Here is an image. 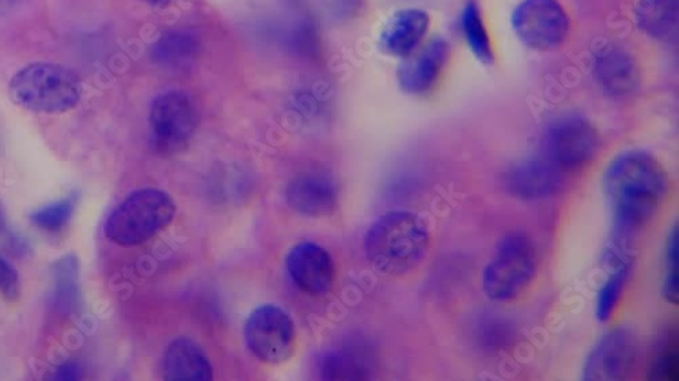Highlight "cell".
Masks as SVG:
<instances>
[{
	"instance_id": "cell-1",
	"label": "cell",
	"mask_w": 679,
	"mask_h": 381,
	"mask_svg": "<svg viewBox=\"0 0 679 381\" xmlns=\"http://www.w3.org/2000/svg\"><path fill=\"white\" fill-rule=\"evenodd\" d=\"M669 187L664 167L648 153L621 154L607 167L603 190L612 210L613 231L603 262L609 269H629L632 244L664 204Z\"/></svg>"
},
{
	"instance_id": "cell-2",
	"label": "cell",
	"mask_w": 679,
	"mask_h": 381,
	"mask_svg": "<svg viewBox=\"0 0 679 381\" xmlns=\"http://www.w3.org/2000/svg\"><path fill=\"white\" fill-rule=\"evenodd\" d=\"M364 248L380 273L403 276L425 261L429 235L425 222L415 213L391 212L371 225Z\"/></svg>"
},
{
	"instance_id": "cell-3",
	"label": "cell",
	"mask_w": 679,
	"mask_h": 381,
	"mask_svg": "<svg viewBox=\"0 0 679 381\" xmlns=\"http://www.w3.org/2000/svg\"><path fill=\"white\" fill-rule=\"evenodd\" d=\"M10 98L17 105L39 113H63L77 105L80 83L68 68L34 63L11 79Z\"/></svg>"
},
{
	"instance_id": "cell-4",
	"label": "cell",
	"mask_w": 679,
	"mask_h": 381,
	"mask_svg": "<svg viewBox=\"0 0 679 381\" xmlns=\"http://www.w3.org/2000/svg\"><path fill=\"white\" fill-rule=\"evenodd\" d=\"M176 216V204L164 192L142 189L128 198L110 213L106 223L109 240L121 246H133L153 238Z\"/></svg>"
},
{
	"instance_id": "cell-5",
	"label": "cell",
	"mask_w": 679,
	"mask_h": 381,
	"mask_svg": "<svg viewBox=\"0 0 679 381\" xmlns=\"http://www.w3.org/2000/svg\"><path fill=\"white\" fill-rule=\"evenodd\" d=\"M537 271V251L532 240L521 233L504 236L495 257L486 265L483 288L495 302L518 298L530 285Z\"/></svg>"
},
{
	"instance_id": "cell-6",
	"label": "cell",
	"mask_w": 679,
	"mask_h": 381,
	"mask_svg": "<svg viewBox=\"0 0 679 381\" xmlns=\"http://www.w3.org/2000/svg\"><path fill=\"white\" fill-rule=\"evenodd\" d=\"M544 159L561 172L584 169L600 152V136L593 124L578 114L550 123L543 138Z\"/></svg>"
},
{
	"instance_id": "cell-7",
	"label": "cell",
	"mask_w": 679,
	"mask_h": 381,
	"mask_svg": "<svg viewBox=\"0 0 679 381\" xmlns=\"http://www.w3.org/2000/svg\"><path fill=\"white\" fill-rule=\"evenodd\" d=\"M199 114L184 92L167 91L155 98L150 111L151 142L156 152H182L195 135Z\"/></svg>"
},
{
	"instance_id": "cell-8",
	"label": "cell",
	"mask_w": 679,
	"mask_h": 381,
	"mask_svg": "<svg viewBox=\"0 0 679 381\" xmlns=\"http://www.w3.org/2000/svg\"><path fill=\"white\" fill-rule=\"evenodd\" d=\"M245 339L249 350L260 361L283 363L294 355L295 326L286 311L269 304L248 317Z\"/></svg>"
},
{
	"instance_id": "cell-9",
	"label": "cell",
	"mask_w": 679,
	"mask_h": 381,
	"mask_svg": "<svg viewBox=\"0 0 679 381\" xmlns=\"http://www.w3.org/2000/svg\"><path fill=\"white\" fill-rule=\"evenodd\" d=\"M521 42L533 49H555L566 42L570 19L557 0H524L513 14Z\"/></svg>"
},
{
	"instance_id": "cell-10",
	"label": "cell",
	"mask_w": 679,
	"mask_h": 381,
	"mask_svg": "<svg viewBox=\"0 0 679 381\" xmlns=\"http://www.w3.org/2000/svg\"><path fill=\"white\" fill-rule=\"evenodd\" d=\"M637 360L636 339L626 328H616L595 346L584 367L585 380H623Z\"/></svg>"
},
{
	"instance_id": "cell-11",
	"label": "cell",
	"mask_w": 679,
	"mask_h": 381,
	"mask_svg": "<svg viewBox=\"0 0 679 381\" xmlns=\"http://www.w3.org/2000/svg\"><path fill=\"white\" fill-rule=\"evenodd\" d=\"M289 277L302 292L321 296L332 290L336 269L332 257L321 246L304 242L288 253Z\"/></svg>"
},
{
	"instance_id": "cell-12",
	"label": "cell",
	"mask_w": 679,
	"mask_h": 381,
	"mask_svg": "<svg viewBox=\"0 0 679 381\" xmlns=\"http://www.w3.org/2000/svg\"><path fill=\"white\" fill-rule=\"evenodd\" d=\"M561 184L562 172L544 158L522 160L503 176L504 189L513 198L526 201L550 198L559 192Z\"/></svg>"
},
{
	"instance_id": "cell-13",
	"label": "cell",
	"mask_w": 679,
	"mask_h": 381,
	"mask_svg": "<svg viewBox=\"0 0 679 381\" xmlns=\"http://www.w3.org/2000/svg\"><path fill=\"white\" fill-rule=\"evenodd\" d=\"M450 46L443 38H434L416 55L406 57L398 69V83L409 94H425L438 83L449 60Z\"/></svg>"
},
{
	"instance_id": "cell-14",
	"label": "cell",
	"mask_w": 679,
	"mask_h": 381,
	"mask_svg": "<svg viewBox=\"0 0 679 381\" xmlns=\"http://www.w3.org/2000/svg\"><path fill=\"white\" fill-rule=\"evenodd\" d=\"M286 200L300 215L324 217L332 215L338 208V188L324 176H299L287 184Z\"/></svg>"
},
{
	"instance_id": "cell-15",
	"label": "cell",
	"mask_w": 679,
	"mask_h": 381,
	"mask_svg": "<svg viewBox=\"0 0 679 381\" xmlns=\"http://www.w3.org/2000/svg\"><path fill=\"white\" fill-rule=\"evenodd\" d=\"M595 77L607 96L625 98L638 88V69L634 57L617 46H606L595 55Z\"/></svg>"
},
{
	"instance_id": "cell-16",
	"label": "cell",
	"mask_w": 679,
	"mask_h": 381,
	"mask_svg": "<svg viewBox=\"0 0 679 381\" xmlns=\"http://www.w3.org/2000/svg\"><path fill=\"white\" fill-rule=\"evenodd\" d=\"M429 27L426 11L406 9L394 14L382 29L381 48L388 55L408 57L419 48Z\"/></svg>"
},
{
	"instance_id": "cell-17",
	"label": "cell",
	"mask_w": 679,
	"mask_h": 381,
	"mask_svg": "<svg viewBox=\"0 0 679 381\" xmlns=\"http://www.w3.org/2000/svg\"><path fill=\"white\" fill-rule=\"evenodd\" d=\"M162 374L166 380H211L210 360L194 340L178 338L167 346L162 360Z\"/></svg>"
},
{
	"instance_id": "cell-18",
	"label": "cell",
	"mask_w": 679,
	"mask_h": 381,
	"mask_svg": "<svg viewBox=\"0 0 679 381\" xmlns=\"http://www.w3.org/2000/svg\"><path fill=\"white\" fill-rule=\"evenodd\" d=\"M637 25L658 40H670L678 29V0H637Z\"/></svg>"
},
{
	"instance_id": "cell-19",
	"label": "cell",
	"mask_w": 679,
	"mask_h": 381,
	"mask_svg": "<svg viewBox=\"0 0 679 381\" xmlns=\"http://www.w3.org/2000/svg\"><path fill=\"white\" fill-rule=\"evenodd\" d=\"M52 276H54L52 307L62 315H73L79 303L78 259L74 256L57 259Z\"/></svg>"
},
{
	"instance_id": "cell-20",
	"label": "cell",
	"mask_w": 679,
	"mask_h": 381,
	"mask_svg": "<svg viewBox=\"0 0 679 381\" xmlns=\"http://www.w3.org/2000/svg\"><path fill=\"white\" fill-rule=\"evenodd\" d=\"M197 40L187 32H167L162 34L153 46V57L156 63L165 67L187 65L197 54Z\"/></svg>"
},
{
	"instance_id": "cell-21",
	"label": "cell",
	"mask_w": 679,
	"mask_h": 381,
	"mask_svg": "<svg viewBox=\"0 0 679 381\" xmlns=\"http://www.w3.org/2000/svg\"><path fill=\"white\" fill-rule=\"evenodd\" d=\"M461 27L473 55L484 65L491 66L495 60V55H493L490 34L486 31L480 5L474 0H469L462 10Z\"/></svg>"
},
{
	"instance_id": "cell-22",
	"label": "cell",
	"mask_w": 679,
	"mask_h": 381,
	"mask_svg": "<svg viewBox=\"0 0 679 381\" xmlns=\"http://www.w3.org/2000/svg\"><path fill=\"white\" fill-rule=\"evenodd\" d=\"M75 206H77V198L72 194L66 199L40 208L39 211L32 213L31 221L40 229L57 233L72 221Z\"/></svg>"
},
{
	"instance_id": "cell-23",
	"label": "cell",
	"mask_w": 679,
	"mask_h": 381,
	"mask_svg": "<svg viewBox=\"0 0 679 381\" xmlns=\"http://www.w3.org/2000/svg\"><path fill=\"white\" fill-rule=\"evenodd\" d=\"M629 269L613 271L611 279L601 288L596 299V317L602 323L611 320L614 310L617 309L621 296H623L626 280H628Z\"/></svg>"
},
{
	"instance_id": "cell-24",
	"label": "cell",
	"mask_w": 679,
	"mask_h": 381,
	"mask_svg": "<svg viewBox=\"0 0 679 381\" xmlns=\"http://www.w3.org/2000/svg\"><path fill=\"white\" fill-rule=\"evenodd\" d=\"M664 296L670 304H678L679 299V229L676 224L666 242V276Z\"/></svg>"
},
{
	"instance_id": "cell-25",
	"label": "cell",
	"mask_w": 679,
	"mask_h": 381,
	"mask_svg": "<svg viewBox=\"0 0 679 381\" xmlns=\"http://www.w3.org/2000/svg\"><path fill=\"white\" fill-rule=\"evenodd\" d=\"M321 372L322 378L328 380L365 378L362 363L347 355H330L325 357Z\"/></svg>"
},
{
	"instance_id": "cell-26",
	"label": "cell",
	"mask_w": 679,
	"mask_h": 381,
	"mask_svg": "<svg viewBox=\"0 0 679 381\" xmlns=\"http://www.w3.org/2000/svg\"><path fill=\"white\" fill-rule=\"evenodd\" d=\"M0 294L9 300H15L20 294L19 273L4 259H0Z\"/></svg>"
},
{
	"instance_id": "cell-27",
	"label": "cell",
	"mask_w": 679,
	"mask_h": 381,
	"mask_svg": "<svg viewBox=\"0 0 679 381\" xmlns=\"http://www.w3.org/2000/svg\"><path fill=\"white\" fill-rule=\"evenodd\" d=\"M677 354L675 350L664 351L655 366V371L658 372L659 379H672L675 378V371H677Z\"/></svg>"
},
{
	"instance_id": "cell-28",
	"label": "cell",
	"mask_w": 679,
	"mask_h": 381,
	"mask_svg": "<svg viewBox=\"0 0 679 381\" xmlns=\"http://www.w3.org/2000/svg\"><path fill=\"white\" fill-rule=\"evenodd\" d=\"M80 377H83V367L79 366V362L75 361L63 363L54 374L56 380H78Z\"/></svg>"
},
{
	"instance_id": "cell-29",
	"label": "cell",
	"mask_w": 679,
	"mask_h": 381,
	"mask_svg": "<svg viewBox=\"0 0 679 381\" xmlns=\"http://www.w3.org/2000/svg\"><path fill=\"white\" fill-rule=\"evenodd\" d=\"M20 0H0V16L11 13Z\"/></svg>"
},
{
	"instance_id": "cell-30",
	"label": "cell",
	"mask_w": 679,
	"mask_h": 381,
	"mask_svg": "<svg viewBox=\"0 0 679 381\" xmlns=\"http://www.w3.org/2000/svg\"><path fill=\"white\" fill-rule=\"evenodd\" d=\"M147 2L154 5H165L167 3H171L172 0H147Z\"/></svg>"
}]
</instances>
